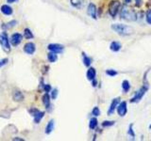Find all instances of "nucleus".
Listing matches in <instances>:
<instances>
[{
  "label": "nucleus",
  "instance_id": "20",
  "mask_svg": "<svg viewBox=\"0 0 151 141\" xmlns=\"http://www.w3.org/2000/svg\"><path fill=\"white\" fill-rule=\"evenodd\" d=\"M16 24H17V21L15 20H12L11 22H9L7 24H3L2 25V28L3 29H9V28H12L13 26H16Z\"/></svg>",
  "mask_w": 151,
  "mask_h": 141
},
{
  "label": "nucleus",
  "instance_id": "8",
  "mask_svg": "<svg viewBox=\"0 0 151 141\" xmlns=\"http://www.w3.org/2000/svg\"><path fill=\"white\" fill-rule=\"evenodd\" d=\"M127 112V103L126 102L120 103L119 105H118V106H117V113H118V115H119L120 117H124V116H126Z\"/></svg>",
  "mask_w": 151,
  "mask_h": 141
},
{
  "label": "nucleus",
  "instance_id": "5",
  "mask_svg": "<svg viewBox=\"0 0 151 141\" xmlns=\"http://www.w3.org/2000/svg\"><path fill=\"white\" fill-rule=\"evenodd\" d=\"M120 8V2L119 1H111L109 5V13L111 17H115L116 14L119 11Z\"/></svg>",
  "mask_w": 151,
  "mask_h": 141
},
{
  "label": "nucleus",
  "instance_id": "3",
  "mask_svg": "<svg viewBox=\"0 0 151 141\" xmlns=\"http://www.w3.org/2000/svg\"><path fill=\"white\" fill-rule=\"evenodd\" d=\"M9 41H11L9 40L8 33L6 31H3L1 34H0V45H1L3 51L6 52V53H9V52H11V44H9Z\"/></svg>",
  "mask_w": 151,
  "mask_h": 141
},
{
  "label": "nucleus",
  "instance_id": "32",
  "mask_svg": "<svg viewBox=\"0 0 151 141\" xmlns=\"http://www.w3.org/2000/svg\"><path fill=\"white\" fill-rule=\"evenodd\" d=\"M42 86H44V88H44V90L45 92H49V91L52 90V88H51L50 85H48V84H44Z\"/></svg>",
  "mask_w": 151,
  "mask_h": 141
},
{
  "label": "nucleus",
  "instance_id": "29",
  "mask_svg": "<svg viewBox=\"0 0 151 141\" xmlns=\"http://www.w3.org/2000/svg\"><path fill=\"white\" fill-rule=\"evenodd\" d=\"M145 19H146V22H147L149 25H151V9H149V11H147V12H146Z\"/></svg>",
  "mask_w": 151,
  "mask_h": 141
},
{
  "label": "nucleus",
  "instance_id": "28",
  "mask_svg": "<svg viewBox=\"0 0 151 141\" xmlns=\"http://www.w3.org/2000/svg\"><path fill=\"white\" fill-rule=\"evenodd\" d=\"M92 114H93V116H94V117H98L99 115H100V110H99V108H98L97 106L93 107V111H92Z\"/></svg>",
  "mask_w": 151,
  "mask_h": 141
},
{
  "label": "nucleus",
  "instance_id": "11",
  "mask_svg": "<svg viewBox=\"0 0 151 141\" xmlns=\"http://www.w3.org/2000/svg\"><path fill=\"white\" fill-rule=\"evenodd\" d=\"M119 103H120V99L119 98L113 99L111 103V105H110V108H109V110H108V114L109 115H111L112 113L115 111V109L117 108L118 105H119Z\"/></svg>",
  "mask_w": 151,
  "mask_h": 141
},
{
  "label": "nucleus",
  "instance_id": "27",
  "mask_svg": "<svg viewBox=\"0 0 151 141\" xmlns=\"http://www.w3.org/2000/svg\"><path fill=\"white\" fill-rule=\"evenodd\" d=\"M106 73L109 75V76H115V75L117 74V72L115 70H111V69H110V70H106Z\"/></svg>",
  "mask_w": 151,
  "mask_h": 141
},
{
  "label": "nucleus",
  "instance_id": "38",
  "mask_svg": "<svg viewBox=\"0 0 151 141\" xmlns=\"http://www.w3.org/2000/svg\"><path fill=\"white\" fill-rule=\"evenodd\" d=\"M149 128H150V129H151V124H150V126H149Z\"/></svg>",
  "mask_w": 151,
  "mask_h": 141
},
{
  "label": "nucleus",
  "instance_id": "35",
  "mask_svg": "<svg viewBox=\"0 0 151 141\" xmlns=\"http://www.w3.org/2000/svg\"><path fill=\"white\" fill-rule=\"evenodd\" d=\"M18 0H7V2L8 3H15V2H17Z\"/></svg>",
  "mask_w": 151,
  "mask_h": 141
},
{
  "label": "nucleus",
  "instance_id": "9",
  "mask_svg": "<svg viewBox=\"0 0 151 141\" xmlns=\"http://www.w3.org/2000/svg\"><path fill=\"white\" fill-rule=\"evenodd\" d=\"M87 13L90 17H92L93 19H96V5L93 3H90L88 5L87 8Z\"/></svg>",
  "mask_w": 151,
  "mask_h": 141
},
{
  "label": "nucleus",
  "instance_id": "26",
  "mask_svg": "<svg viewBox=\"0 0 151 141\" xmlns=\"http://www.w3.org/2000/svg\"><path fill=\"white\" fill-rule=\"evenodd\" d=\"M58 89L57 88H54L51 90V99H53V100H56L57 97H58Z\"/></svg>",
  "mask_w": 151,
  "mask_h": 141
},
{
  "label": "nucleus",
  "instance_id": "10",
  "mask_svg": "<svg viewBox=\"0 0 151 141\" xmlns=\"http://www.w3.org/2000/svg\"><path fill=\"white\" fill-rule=\"evenodd\" d=\"M47 48L50 52H54V53H60L61 51L63 50V45H60L58 43H51L47 46Z\"/></svg>",
  "mask_w": 151,
  "mask_h": 141
},
{
  "label": "nucleus",
  "instance_id": "4",
  "mask_svg": "<svg viewBox=\"0 0 151 141\" xmlns=\"http://www.w3.org/2000/svg\"><path fill=\"white\" fill-rule=\"evenodd\" d=\"M147 91V88L146 87H142L138 91H136L135 95L132 97L130 100V103H138L142 100V98L145 96V94Z\"/></svg>",
  "mask_w": 151,
  "mask_h": 141
},
{
  "label": "nucleus",
  "instance_id": "7",
  "mask_svg": "<svg viewBox=\"0 0 151 141\" xmlns=\"http://www.w3.org/2000/svg\"><path fill=\"white\" fill-rule=\"evenodd\" d=\"M36 51V45L33 42L29 41L24 45V52L27 55H33Z\"/></svg>",
  "mask_w": 151,
  "mask_h": 141
},
{
  "label": "nucleus",
  "instance_id": "33",
  "mask_svg": "<svg viewBox=\"0 0 151 141\" xmlns=\"http://www.w3.org/2000/svg\"><path fill=\"white\" fill-rule=\"evenodd\" d=\"M129 135H131L132 137H134L135 136V134H134V132H133V129H132V125L129 126Z\"/></svg>",
  "mask_w": 151,
  "mask_h": 141
},
{
  "label": "nucleus",
  "instance_id": "2",
  "mask_svg": "<svg viewBox=\"0 0 151 141\" xmlns=\"http://www.w3.org/2000/svg\"><path fill=\"white\" fill-rule=\"evenodd\" d=\"M111 29L121 36L130 35L133 33V28L129 26L123 25V24H113V25H111Z\"/></svg>",
  "mask_w": 151,
  "mask_h": 141
},
{
  "label": "nucleus",
  "instance_id": "1",
  "mask_svg": "<svg viewBox=\"0 0 151 141\" xmlns=\"http://www.w3.org/2000/svg\"><path fill=\"white\" fill-rule=\"evenodd\" d=\"M121 18L127 22H135L137 20V13L134 9L125 5V6L122 7L121 9Z\"/></svg>",
  "mask_w": 151,
  "mask_h": 141
},
{
  "label": "nucleus",
  "instance_id": "21",
  "mask_svg": "<svg viewBox=\"0 0 151 141\" xmlns=\"http://www.w3.org/2000/svg\"><path fill=\"white\" fill-rule=\"evenodd\" d=\"M24 37L27 40H31L33 39L34 36H33V33L29 28H25V29H24Z\"/></svg>",
  "mask_w": 151,
  "mask_h": 141
},
{
  "label": "nucleus",
  "instance_id": "13",
  "mask_svg": "<svg viewBox=\"0 0 151 141\" xmlns=\"http://www.w3.org/2000/svg\"><path fill=\"white\" fill-rule=\"evenodd\" d=\"M24 95H23V93L20 91V90H17V89H15V90H13L12 92V99H13V101H15V102H22L24 101Z\"/></svg>",
  "mask_w": 151,
  "mask_h": 141
},
{
  "label": "nucleus",
  "instance_id": "36",
  "mask_svg": "<svg viewBox=\"0 0 151 141\" xmlns=\"http://www.w3.org/2000/svg\"><path fill=\"white\" fill-rule=\"evenodd\" d=\"M13 140H24L23 138H19V137H15V138H13Z\"/></svg>",
  "mask_w": 151,
  "mask_h": 141
},
{
  "label": "nucleus",
  "instance_id": "15",
  "mask_svg": "<svg viewBox=\"0 0 151 141\" xmlns=\"http://www.w3.org/2000/svg\"><path fill=\"white\" fill-rule=\"evenodd\" d=\"M54 127H55V121H54V120H50L48 122H47V124H46V126H45V134L46 135H49V134H51L52 132H53V130H54Z\"/></svg>",
  "mask_w": 151,
  "mask_h": 141
},
{
  "label": "nucleus",
  "instance_id": "31",
  "mask_svg": "<svg viewBox=\"0 0 151 141\" xmlns=\"http://www.w3.org/2000/svg\"><path fill=\"white\" fill-rule=\"evenodd\" d=\"M9 62V59L8 58H2L0 59V68L4 67V66H6Z\"/></svg>",
  "mask_w": 151,
  "mask_h": 141
},
{
  "label": "nucleus",
  "instance_id": "16",
  "mask_svg": "<svg viewBox=\"0 0 151 141\" xmlns=\"http://www.w3.org/2000/svg\"><path fill=\"white\" fill-rule=\"evenodd\" d=\"M44 116H45V112L38 110L32 117H33V120H34V122L37 124V123H40V121L42 120V118H44Z\"/></svg>",
  "mask_w": 151,
  "mask_h": 141
},
{
  "label": "nucleus",
  "instance_id": "12",
  "mask_svg": "<svg viewBox=\"0 0 151 141\" xmlns=\"http://www.w3.org/2000/svg\"><path fill=\"white\" fill-rule=\"evenodd\" d=\"M0 11H1V12L4 14V15H6V16H9V15H12V14L13 13L12 8L9 7L8 4L2 5L1 8H0Z\"/></svg>",
  "mask_w": 151,
  "mask_h": 141
},
{
  "label": "nucleus",
  "instance_id": "17",
  "mask_svg": "<svg viewBox=\"0 0 151 141\" xmlns=\"http://www.w3.org/2000/svg\"><path fill=\"white\" fill-rule=\"evenodd\" d=\"M86 76H87V79L90 80V81H93V80H94V79H96V70H94L93 68H89L88 70H87Z\"/></svg>",
  "mask_w": 151,
  "mask_h": 141
},
{
  "label": "nucleus",
  "instance_id": "19",
  "mask_svg": "<svg viewBox=\"0 0 151 141\" xmlns=\"http://www.w3.org/2000/svg\"><path fill=\"white\" fill-rule=\"evenodd\" d=\"M47 59H48L49 62L54 63L58 60V56H57V53H54V52H50V53L47 54Z\"/></svg>",
  "mask_w": 151,
  "mask_h": 141
},
{
  "label": "nucleus",
  "instance_id": "37",
  "mask_svg": "<svg viewBox=\"0 0 151 141\" xmlns=\"http://www.w3.org/2000/svg\"><path fill=\"white\" fill-rule=\"evenodd\" d=\"M125 1H126L127 4H129V3L131 2V0H125Z\"/></svg>",
  "mask_w": 151,
  "mask_h": 141
},
{
  "label": "nucleus",
  "instance_id": "22",
  "mask_svg": "<svg viewBox=\"0 0 151 141\" xmlns=\"http://www.w3.org/2000/svg\"><path fill=\"white\" fill-rule=\"evenodd\" d=\"M129 88H130V84H129V82L127 81V80H124V81H123V83H122V89H123V91H124L125 93L129 92Z\"/></svg>",
  "mask_w": 151,
  "mask_h": 141
},
{
  "label": "nucleus",
  "instance_id": "30",
  "mask_svg": "<svg viewBox=\"0 0 151 141\" xmlns=\"http://www.w3.org/2000/svg\"><path fill=\"white\" fill-rule=\"evenodd\" d=\"M113 124H114V121H103L102 122V126L103 127H110V126H112Z\"/></svg>",
  "mask_w": 151,
  "mask_h": 141
},
{
  "label": "nucleus",
  "instance_id": "23",
  "mask_svg": "<svg viewBox=\"0 0 151 141\" xmlns=\"http://www.w3.org/2000/svg\"><path fill=\"white\" fill-rule=\"evenodd\" d=\"M97 120L96 119V118H92L91 120H90V122H89V127H90V129L91 130H93V129H96V126H97Z\"/></svg>",
  "mask_w": 151,
  "mask_h": 141
},
{
  "label": "nucleus",
  "instance_id": "6",
  "mask_svg": "<svg viewBox=\"0 0 151 141\" xmlns=\"http://www.w3.org/2000/svg\"><path fill=\"white\" fill-rule=\"evenodd\" d=\"M23 40V35L20 34V33H13V34L11 36V43L13 46H17L21 43V41Z\"/></svg>",
  "mask_w": 151,
  "mask_h": 141
},
{
  "label": "nucleus",
  "instance_id": "14",
  "mask_svg": "<svg viewBox=\"0 0 151 141\" xmlns=\"http://www.w3.org/2000/svg\"><path fill=\"white\" fill-rule=\"evenodd\" d=\"M51 96H49L48 92H45V94H44V96H42V103H44V105L45 106L46 109H49L50 108V105H51Z\"/></svg>",
  "mask_w": 151,
  "mask_h": 141
},
{
  "label": "nucleus",
  "instance_id": "18",
  "mask_svg": "<svg viewBox=\"0 0 151 141\" xmlns=\"http://www.w3.org/2000/svg\"><path fill=\"white\" fill-rule=\"evenodd\" d=\"M122 48V45L120 42H118V41H112L111 45H110V49L113 52H118V51H120Z\"/></svg>",
  "mask_w": 151,
  "mask_h": 141
},
{
  "label": "nucleus",
  "instance_id": "25",
  "mask_svg": "<svg viewBox=\"0 0 151 141\" xmlns=\"http://www.w3.org/2000/svg\"><path fill=\"white\" fill-rule=\"evenodd\" d=\"M83 3V0H71V4L72 6L76 7V8H79L80 5Z\"/></svg>",
  "mask_w": 151,
  "mask_h": 141
},
{
  "label": "nucleus",
  "instance_id": "34",
  "mask_svg": "<svg viewBox=\"0 0 151 141\" xmlns=\"http://www.w3.org/2000/svg\"><path fill=\"white\" fill-rule=\"evenodd\" d=\"M135 2H136V5L137 6H141V4H142V0H135Z\"/></svg>",
  "mask_w": 151,
  "mask_h": 141
},
{
  "label": "nucleus",
  "instance_id": "24",
  "mask_svg": "<svg viewBox=\"0 0 151 141\" xmlns=\"http://www.w3.org/2000/svg\"><path fill=\"white\" fill-rule=\"evenodd\" d=\"M83 63L86 67H90V65L92 63V58H89V56H86L85 54H83Z\"/></svg>",
  "mask_w": 151,
  "mask_h": 141
}]
</instances>
